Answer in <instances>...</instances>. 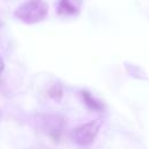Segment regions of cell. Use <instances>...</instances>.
Wrapping results in <instances>:
<instances>
[{"label": "cell", "instance_id": "6da1fadb", "mask_svg": "<svg viewBox=\"0 0 149 149\" xmlns=\"http://www.w3.org/2000/svg\"><path fill=\"white\" fill-rule=\"evenodd\" d=\"M15 17L20 21L34 24L43 21L48 15V5L43 0H28L20 5L15 12Z\"/></svg>", "mask_w": 149, "mask_h": 149}, {"label": "cell", "instance_id": "7a4b0ae2", "mask_svg": "<svg viewBox=\"0 0 149 149\" xmlns=\"http://www.w3.org/2000/svg\"><path fill=\"white\" fill-rule=\"evenodd\" d=\"M100 127H101V120H93V121L78 126L72 132L73 142L81 147L91 146L94 142Z\"/></svg>", "mask_w": 149, "mask_h": 149}, {"label": "cell", "instance_id": "3957f363", "mask_svg": "<svg viewBox=\"0 0 149 149\" xmlns=\"http://www.w3.org/2000/svg\"><path fill=\"white\" fill-rule=\"evenodd\" d=\"M41 122L43 129L51 139L55 141L61 139L65 127V121L61 115H44Z\"/></svg>", "mask_w": 149, "mask_h": 149}, {"label": "cell", "instance_id": "277c9868", "mask_svg": "<svg viewBox=\"0 0 149 149\" xmlns=\"http://www.w3.org/2000/svg\"><path fill=\"white\" fill-rule=\"evenodd\" d=\"M83 0H59L57 13L61 16H74L81 9Z\"/></svg>", "mask_w": 149, "mask_h": 149}, {"label": "cell", "instance_id": "5b68a950", "mask_svg": "<svg viewBox=\"0 0 149 149\" xmlns=\"http://www.w3.org/2000/svg\"><path fill=\"white\" fill-rule=\"evenodd\" d=\"M80 95H81V99L84 101V104L91 109V111H94V112H102L105 109L104 107V104L101 101H99L95 97H93L91 94V92L86 91V90H83L80 91Z\"/></svg>", "mask_w": 149, "mask_h": 149}, {"label": "cell", "instance_id": "8992f818", "mask_svg": "<svg viewBox=\"0 0 149 149\" xmlns=\"http://www.w3.org/2000/svg\"><path fill=\"white\" fill-rule=\"evenodd\" d=\"M48 94L54 99V100H57V101H59L61 99H62V97H63V88H62V86L61 85H54V86H51L50 87V90L48 91Z\"/></svg>", "mask_w": 149, "mask_h": 149}, {"label": "cell", "instance_id": "52a82bcc", "mask_svg": "<svg viewBox=\"0 0 149 149\" xmlns=\"http://www.w3.org/2000/svg\"><path fill=\"white\" fill-rule=\"evenodd\" d=\"M3 69H5V63H3V61H2V58L0 57V73H2V71H3Z\"/></svg>", "mask_w": 149, "mask_h": 149}, {"label": "cell", "instance_id": "ba28073f", "mask_svg": "<svg viewBox=\"0 0 149 149\" xmlns=\"http://www.w3.org/2000/svg\"><path fill=\"white\" fill-rule=\"evenodd\" d=\"M0 119H1V112H0Z\"/></svg>", "mask_w": 149, "mask_h": 149}]
</instances>
